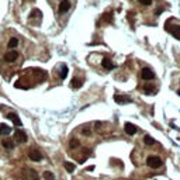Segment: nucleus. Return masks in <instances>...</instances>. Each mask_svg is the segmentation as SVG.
Instances as JSON below:
<instances>
[{"instance_id": "1", "label": "nucleus", "mask_w": 180, "mask_h": 180, "mask_svg": "<svg viewBox=\"0 0 180 180\" xmlns=\"http://www.w3.org/2000/svg\"><path fill=\"white\" fill-rule=\"evenodd\" d=\"M146 165L149 167H152V169H158V167L162 166V159L159 156H149L146 159Z\"/></svg>"}, {"instance_id": "2", "label": "nucleus", "mask_w": 180, "mask_h": 180, "mask_svg": "<svg viewBox=\"0 0 180 180\" xmlns=\"http://www.w3.org/2000/svg\"><path fill=\"white\" fill-rule=\"evenodd\" d=\"M14 138H16L17 144H25L27 142V134L24 132V131H21V130H17L16 134H14Z\"/></svg>"}, {"instance_id": "3", "label": "nucleus", "mask_w": 180, "mask_h": 180, "mask_svg": "<svg viewBox=\"0 0 180 180\" xmlns=\"http://www.w3.org/2000/svg\"><path fill=\"white\" fill-rule=\"evenodd\" d=\"M141 78L144 80H152V79L155 78V73L152 69H149V68H144L141 71Z\"/></svg>"}, {"instance_id": "4", "label": "nucleus", "mask_w": 180, "mask_h": 180, "mask_svg": "<svg viewBox=\"0 0 180 180\" xmlns=\"http://www.w3.org/2000/svg\"><path fill=\"white\" fill-rule=\"evenodd\" d=\"M71 7H72V4L69 0H61V3H59V13H61V14L68 13Z\"/></svg>"}, {"instance_id": "5", "label": "nucleus", "mask_w": 180, "mask_h": 180, "mask_svg": "<svg viewBox=\"0 0 180 180\" xmlns=\"http://www.w3.org/2000/svg\"><path fill=\"white\" fill-rule=\"evenodd\" d=\"M28 156H30V159H31V160H34V162H39V160L42 159V155H41V152H39V151H35V149L30 151Z\"/></svg>"}, {"instance_id": "6", "label": "nucleus", "mask_w": 180, "mask_h": 180, "mask_svg": "<svg viewBox=\"0 0 180 180\" xmlns=\"http://www.w3.org/2000/svg\"><path fill=\"white\" fill-rule=\"evenodd\" d=\"M124 130H125V132L128 135H134V134H137V131H138V128L134 125V124H131V123H127L125 125H124Z\"/></svg>"}, {"instance_id": "7", "label": "nucleus", "mask_w": 180, "mask_h": 180, "mask_svg": "<svg viewBox=\"0 0 180 180\" xmlns=\"http://www.w3.org/2000/svg\"><path fill=\"white\" fill-rule=\"evenodd\" d=\"M102 65H103V68H104V69H107V71H113V69H116V65L111 62L110 59H107V58H104V59H103Z\"/></svg>"}, {"instance_id": "8", "label": "nucleus", "mask_w": 180, "mask_h": 180, "mask_svg": "<svg viewBox=\"0 0 180 180\" xmlns=\"http://www.w3.org/2000/svg\"><path fill=\"white\" fill-rule=\"evenodd\" d=\"M132 100L130 99V97H127V96H116V103L117 104H128V103H131Z\"/></svg>"}, {"instance_id": "9", "label": "nucleus", "mask_w": 180, "mask_h": 180, "mask_svg": "<svg viewBox=\"0 0 180 180\" xmlns=\"http://www.w3.org/2000/svg\"><path fill=\"white\" fill-rule=\"evenodd\" d=\"M7 118H8V120H11V121H13V123H14L16 125H18V127H21V125H23V123L20 121L18 116H16L14 113H8V114H7Z\"/></svg>"}, {"instance_id": "10", "label": "nucleus", "mask_w": 180, "mask_h": 180, "mask_svg": "<svg viewBox=\"0 0 180 180\" xmlns=\"http://www.w3.org/2000/svg\"><path fill=\"white\" fill-rule=\"evenodd\" d=\"M17 52H14V51H11V52H7V54L4 55V59H6V62H14L17 59Z\"/></svg>"}, {"instance_id": "11", "label": "nucleus", "mask_w": 180, "mask_h": 180, "mask_svg": "<svg viewBox=\"0 0 180 180\" xmlns=\"http://www.w3.org/2000/svg\"><path fill=\"white\" fill-rule=\"evenodd\" d=\"M11 132V128L6 124H1L0 125V135H8V134Z\"/></svg>"}, {"instance_id": "12", "label": "nucleus", "mask_w": 180, "mask_h": 180, "mask_svg": "<svg viewBox=\"0 0 180 180\" xmlns=\"http://www.w3.org/2000/svg\"><path fill=\"white\" fill-rule=\"evenodd\" d=\"M71 86L73 87V89H80V87H82V80L78 78H73L71 82Z\"/></svg>"}, {"instance_id": "13", "label": "nucleus", "mask_w": 180, "mask_h": 180, "mask_svg": "<svg viewBox=\"0 0 180 180\" xmlns=\"http://www.w3.org/2000/svg\"><path fill=\"white\" fill-rule=\"evenodd\" d=\"M63 166H65L66 172H69V173H73V170H75V165L71 163V162H65V163H63Z\"/></svg>"}, {"instance_id": "14", "label": "nucleus", "mask_w": 180, "mask_h": 180, "mask_svg": "<svg viewBox=\"0 0 180 180\" xmlns=\"http://www.w3.org/2000/svg\"><path fill=\"white\" fill-rule=\"evenodd\" d=\"M1 144H3V146H4L6 149H13L14 148V144H13V141H10V139H4Z\"/></svg>"}, {"instance_id": "15", "label": "nucleus", "mask_w": 180, "mask_h": 180, "mask_svg": "<svg viewBox=\"0 0 180 180\" xmlns=\"http://www.w3.org/2000/svg\"><path fill=\"white\" fill-rule=\"evenodd\" d=\"M17 45H18V39L17 38H10V41H8V44H7V47L8 48H17Z\"/></svg>"}, {"instance_id": "16", "label": "nucleus", "mask_w": 180, "mask_h": 180, "mask_svg": "<svg viewBox=\"0 0 180 180\" xmlns=\"http://www.w3.org/2000/svg\"><path fill=\"white\" fill-rule=\"evenodd\" d=\"M144 142H145V145H153V144H155V139H153L151 135H145V137H144Z\"/></svg>"}, {"instance_id": "17", "label": "nucleus", "mask_w": 180, "mask_h": 180, "mask_svg": "<svg viewBox=\"0 0 180 180\" xmlns=\"http://www.w3.org/2000/svg\"><path fill=\"white\" fill-rule=\"evenodd\" d=\"M170 32L176 39H180V27H173V30Z\"/></svg>"}, {"instance_id": "18", "label": "nucleus", "mask_w": 180, "mask_h": 180, "mask_svg": "<svg viewBox=\"0 0 180 180\" xmlns=\"http://www.w3.org/2000/svg\"><path fill=\"white\" fill-rule=\"evenodd\" d=\"M68 76V66L62 65V69H61V79H65Z\"/></svg>"}, {"instance_id": "19", "label": "nucleus", "mask_w": 180, "mask_h": 180, "mask_svg": "<svg viewBox=\"0 0 180 180\" xmlns=\"http://www.w3.org/2000/svg\"><path fill=\"white\" fill-rule=\"evenodd\" d=\"M44 179L45 180H54L55 179V176H54V173H51V172H44Z\"/></svg>"}, {"instance_id": "20", "label": "nucleus", "mask_w": 180, "mask_h": 180, "mask_svg": "<svg viewBox=\"0 0 180 180\" xmlns=\"http://www.w3.org/2000/svg\"><path fill=\"white\" fill-rule=\"evenodd\" d=\"M69 146H71V148H78L79 146V141L78 139H76V138H73V139H71V142H69Z\"/></svg>"}, {"instance_id": "21", "label": "nucleus", "mask_w": 180, "mask_h": 180, "mask_svg": "<svg viewBox=\"0 0 180 180\" xmlns=\"http://www.w3.org/2000/svg\"><path fill=\"white\" fill-rule=\"evenodd\" d=\"M35 16L41 17V11H39V10H32V13L30 14V18H32V17H35Z\"/></svg>"}, {"instance_id": "22", "label": "nucleus", "mask_w": 180, "mask_h": 180, "mask_svg": "<svg viewBox=\"0 0 180 180\" xmlns=\"http://www.w3.org/2000/svg\"><path fill=\"white\" fill-rule=\"evenodd\" d=\"M152 86H144V92L146 94H151V93H153V89H151Z\"/></svg>"}, {"instance_id": "23", "label": "nucleus", "mask_w": 180, "mask_h": 180, "mask_svg": "<svg viewBox=\"0 0 180 180\" xmlns=\"http://www.w3.org/2000/svg\"><path fill=\"white\" fill-rule=\"evenodd\" d=\"M139 3L144 6H149V4H152V0H139Z\"/></svg>"}, {"instance_id": "24", "label": "nucleus", "mask_w": 180, "mask_h": 180, "mask_svg": "<svg viewBox=\"0 0 180 180\" xmlns=\"http://www.w3.org/2000/svg\"><path fill=\"white\" fill-rule=\"evenodd\" d=\"M82 134H83V135H87V137H89V135H90L92 132H90V130H89V128H83V132H82Z\"/></svg>"}, {"instance_id": "25", "label": "nucleus", "mask_w": 180, "mask_h": 180, "mask_svg": "<svg viewBox=\"0 0 180 180\" xmlns=\"http://www.w3.org/2000/svg\"><path fill=\"white\" fill-rule=\"evenodd\" d=\"M165 8L163 7H158V10L156 11H155V13H156V16H159V14H162V11H163Z\"/></svg>"}, {"instance_id": "26", "label": "nucleus", "mask_w": 180, "mask_h": 180, "mask_svg": "<svg viewBox=\"0 0 180 180\" xmlns=\"http://www.w3.org/2000/svg\"><path fill=\"white\" fill-rule=\"evenodd\" d=\"M177 94H179V96H180V90H177Z\"/></svg>"}]
</instances>
